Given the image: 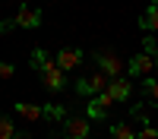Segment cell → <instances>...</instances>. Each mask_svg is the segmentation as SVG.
Returning a JSON list of instances; mask_svg holds the SVG:
<instances>
[{
    "label": "cell",
    "instance_id": "1",
    "mask_svg": "<svg viewBox=\"0 0 158 139\" xmlns=\"http://www.w3.org/2000/svg\"><path fill=\"white\" fill-rule=\"evenodd\" d=\"M108 85H111V76H104L101 70H95V73H92V76H85V79H79L76 82V92L79 95H104V92H108Z\"/></svg>",
    "mask_w": 158,
    "mask_h": 139
},
{
    "label": "cell",
    "instance_id": "2",
    "mask_svg": "<svg viewBox=\"0 0 158 139\" xmlns=\"http://www.w3.org/2000/svg\"><path fill=\"white\" fill-rule=\"evenodd\" d=\"M98 70L104 76H111V79H120V70H127V67H123V60L117 57L114 51H101L98 54Z\"/></svg>",
    "mask_w": 158,
    "mask_h": 139
},
{
    "label": "cell",
    "instance_id": "3",
    "mask_svg": "<svg viewBox=\"0 0 158 139\" xmlns=\"http://www.w3.org/2000/svg\"><path fill=\"white\" fill-rule=\"evenodd\" d=\"M152 70H155V57H149L146 51H142V54H136L133 60L127 63V73H130V76H142V79H146Z\"/></svg>",
    "mask_w": 158,
    "mask_h": 139
},
{
    "label": "cell",
    "instance_id": "4",
    "mask_svg": "<svg viewBox=\"0 0 158 139\" xmlns=\"http://www.w3.org/2000/svg\"><path fill=\"white\" fill-rule=\"evenodd\" d=\"M41 82H44V88H51V92H60V88H63L67 76H63V70L57 67V60L51 63L48 70H41Z\"/></svg>",
    "mask_w": 158,
    "mask_h": 139
},
{
    "label": "cell",
    "instance_id": "5",
    "mask_svg": "<svg viewBox=\"0 0 158 139\" xmlns=\"http://www.w3.org/2000/svg\"><path fill=\"white\" fill-rule=\"evenodd\" d=\"M13 22L22 25V29H38V25H41V10H32L29 3H22L19 16H13Z\"/></svg>",
    "mask_w": 158,
    "mask_h": 139
},
{
    "label": "cell",
    "instance_id": "6",
    "mask_svg": "<svg viewBox=\"0 0 158 139\" xmlns=\"http://www.w3.org/2000/svg\"><path fill=\"white\" fill-rule=\"evenodd\" d=\"M63 133H67V139H85L89 136V117H67Z\"/></svg>",
    "mask_w": 158,
    "mask_h": 139
},
{
    "label": "cell",
    "instance_id": "7",
    "mask_svg": "<svg viewBox=\"0 0 158 139\" xmlns=\"http://www.w3.org/2000/svg\"><path fill=\"white\" fill-rule=\"evenodd\" d=\"M82 51H79V47H63L60 51V54H57V67L63 70V73H67V70H76L79 67V63H82Z\"/></svg>",
    "mask_w": 158,
    "mask_h": 139
},
{
    "label": "cell",
    "instance_id": "8",
    "mask_svg": "<svg viewBox=\"0 0 158 139\" xmlns=\"http://www.w3.org/2000/svg\"><path fill=\"white\" fill-rule=\"evenodd\" d=\"M114 104V101H111V95L108 92H104V95H98V98H92L89 101V117L92 120H104V117H108V108Z\"/></svg>",
    "mask_w": 158,
    "mask_h": 139
},
{
    "label": "cell",
    "instance_id": "9",
    "mask_svg": "<svg viewBox=\"0 0 158 139\" xmlns=\"http://www.w3.org/2000/svg\"><path fill=\"white\" fill-rule=\"evenodd\" d=\"M130 92H133V85H130V79H111V85H108V95H111V101H127L130 98Z\"/></svg>",
    "mask_w": 158,
    "mask_h": 139
},
{
    "label": "cell",
    "instance_id": "10",
    "mask_svg": "<svg viewBox=\"0 0 158 139\" xmlns=\"http://www.w3.org/2000/svg\"><path fill=\"white\" fill-rule=\"evenodd\" d=\"M139 29H142V32H158V3H152V6L139 16Z\"/></svg>",
    "mask_w": 158,
    "mask_h": 139
},
{
    "label": "cell",
    "instance_id": "11",
    "mask_svg": "<svg viewBox=\"0 0 158 139\" xmlns=\"http://www.w3.org/2000/svg\"><path fill=\"white\" fill-rule=\"evenodd\" d=\"M16 114L25 120H38V117H44V108H38V104H29V101H19L16 104Z\"/></svg>",
    "mask_w": 158,
    "mask_h": 139
},
{
    "label": "cell",
    "instance_id": "12",
    "mask_svg": "<svg viewBox=\"0 0 158 139\" xmlns=\"http://www.w3.org/2000/svg\"><path fill=\"white\" fill-rule=\"evenodd\" d=\"M51 63H54V60L48 57V51H41V47H35V51H32V67H35L38 73H41V70H48Z\"/></svg>",
    "mask_w": 158,
    "mask_h": 139
},
{
    "label": "cell",
    "instance_id": "13",
    "mask_svg": "<svg viewBox=\"0 0 158 139\" xmlns=\"http://www.w3.org/2000/svg\"><path fill=\"white\" fill-rule=\"evenodd\" d=\"M130 117L139 123V130H146V126H149V111H146V104H133V108H130Z\"/></svg>",
    "mask_w": 158,
    "mask_h": 139
},
{
    "label": "cell",
    "instance_id": "14",
    "mask_svg": "<svg viewBox=\"0 0 158 139\" xmlns=\"http://www.w3.org/2000/svg\"><path fill=\"white\" fill-rule=\"evenodd\" d=\"M111 139H136V133H133L130 123H114L111 126Z\"/></svg>",
    "mask_w": 158,
    "mask_h": 139
},
{
    "label": "cell",
    "instance_id": "15",
    "mask_svg": "<svg viewBox=\"0 0 158 139\" xmlns=\"http://www.w3.org/2000/svg\"><path fill=\"white\" fill-rule=\"evenodd\" d=\"M19 130L13 126V117H6V114H0V139H13Z\"/></svg>",
    "mask_w": 158,
    "mask_h": 139
},
{
    "label": "cell",
    "instance_id": "16",
    "mask_svg": "<svg viewBox=\"0 0 158 139\" xmlns=\"http://www.w3.org/2000/svg\"><path fill=\"white\" fill-rule=\"evenodd\" d=\"M44 117L48 120H63L67 111H63V104H44Z\"/></svg>",
    "mask_w": 158,
    "mask_h": 139
},
{
    "label": "cell",
    "instance_id": "17",
    "mask_svg": "<svg viewBox=\"0 0 158 139\" xmlns=\"http://www.w3.org/2000/svg\"><path fill=\"white\" fill-rule=\"evenodd\" d=\"M142 92L149 95V101L158 104V79H142Z\"/></svg>",
    "mask_w": 158,
    "mask_h": 139
},
{
    "label": "cell",
    "instance_id": "18",
    "mask_svg": "<svg viewBox=\"0 0 158 139\" xmlns=\"http://www.w3.org/2000/svg\"><path fill=\"white\" fill-rule=\"evenodd\" d=\"M142 47H146V54H149V57H158V41H155L152 35L146 38V41H142Z\"/></svg>",
    "mask_w": 158,
    "mask_h": 139
},
{
    "label": "cell",
    "instance_id": "19",
    "mask_svg": "<svg viewBox=\"0 0 158 139\" xmlns=\"http://www.w3.org/2000/svg\"><path fill=\"white\" fill-rule=\"evenodd\" d=\"M0 79H13V63L0 60Z\"/></svg>",
    "mask_w": 158,
    "mask_h": 139
},
{
    "label": "cell",
    "instance_id": "20",
    "mask_svg": "<svg viewBox=\"0 0 158 139\" xmlns=\"http://www.w3.org/2000/svg\"><path fill=\"white\" fill-rule=\"evenodd\" d=\"M136 139H158V130H152V126H146V130H139Z\"/></svg>",
    "mask_w": 158,
    "mask_h": 139
},
{
    "label": "cell",
    "instance_id": "21",
    "mask_svg": "<svg viewBox=\"0 0 158 139\" xmlns=\"http://www.w3.org/2000/svg\"><path fill=\"white\" fill-rule=\"evenodd\" d=\"M13 139H32L29 133H16V136H13Z\"/></svg>",
    "mask_w": 158,
    "mask_h": 139
},
{
    "label": "cell",
    "instance_id": "22",
    "mask_svg": "<svg viewBox=\"0 0 158 139\" xmlns=\"http://www.w3.org/2000/svg\"><path fill=\"white\" fill-rule=\"evenodd\" d=\"M155 70H158V57H155Z\"/></svg>",
    "mask_w": 158,
    "mask_h": 139
}]
</instances>
